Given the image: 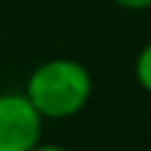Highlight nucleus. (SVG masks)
Returning a JSON list of instances; mask_svg holds the SVG:
<instances>
[{"instance_id": "nucleus-2", "label": "nucleus", "mask_w": 151, "mask_h": 151, "mask_svg": "<svg viewBox=\"0 0 151 151\" xmlns=\"http://www.w3.org/2000/svg\"><path fill=\"white\" fill-rule=\"evenodd\" d=\"M42 141V117L24 93H0V151H32Z\"/></svg>"}, {"instance_id": "nucleus-1", "label": "nucleus", "mask_w": 151, "mask_h": 151, "mask_svg": "<svg viewBox=\"0 0 151 151\" xmlns=\"http://www.w3.org/2000/svg\"><path fill=\"white\" fill-rule=\"evenodd\" d=\"M24 96L42 119H69L88 106L93 96V74L77 58H48L27 77Z\"/></svg>"}, {"instance_id": "nucleus-3", "label": "nucleus", "mask_w": 151, "mask_h": 151, "mask_svg": "<svg viewBox=\"0 0 151 151\" xmlns=\"http://www.w3.org/2000/svg\"><path fill=\"white\" fill-rule=\"evenodd\" d=\"M133 74H135V82L143 93L151 96V40L138 50L135 56V64H133Z\"/></svg>"}, {"instance_id": "nucleus-4", "label": "nucleus", "mask_w": 151, "mask_h": 151, "mask_svg": "<svg viewBox=\"0 0 151 151\" xmlns=\"http://www.w3.org/2000/svg\"><path fill=\"white\" fill-rule=\"evenodd\" d=\"M111 3L125 11H149L151 8V0H111Z\"/></svg>"}, {"instance_id": "nucleus-5", "label": "nucleus", "mask_w": 151, "mask_h": 151, "mask_svg": "<svg viewBox=\"0 0 151 151\" xmlns=\"http://www.w3.org/2000/svg\"><path fill=\"white\" fill-rule=\"evenodd\" d=\"M32 151H69V149H66V146H61V143H42V141H40Z\"/></svg>"}]
</instances>
